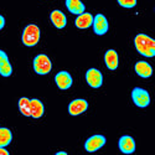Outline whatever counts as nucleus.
<instances>
[{"label": "nucleus", "instance_id": "obj_1", "mask_svg": "<svg viewBox=\"0 0 155 155\" xmlns=\"http://www.w3.org/2000/svg\"><path fill=\"white\" fill-rule=\"evenodd\" d=\"M134 45L137 51L145 57H154L155 56V41L154 38L149 37L148 35L139 34L134 38Z\"/></svg>", "mask_w": 155, "mask_h": 155}, {"label": "nucleus", "instance_id": "obj_16", "mask_svg": "<svg viewBox=\"0 0 155 155\" xmlns=\"http://www.w3.org/2000/svg\"><path fill=\"white\" fill-rule=\"evenodd\" d=\"M104 61H106V66L108 70L113 71L118 67V54L114 50H108L106 55H104Z\"/></svg>", "mask_w": 155, "mask_h": 155}, {"label": "nucleus", "instance_id": "obj_10", "mask_svg": "<svg viewBox=\"0 0 155 155\" xmlns=\"http://www.w3.org/2000/svg\"><path fill=\"white\" fill-rule=\"evenodd\" d=\"M88 108V103L86 99H74L70 103L68 106V113L71 115H78L82 114L87 110Z\"/></svg>", "mask_w": 155, "mask_h": 155}, {"label": "nucleus", "instance_id": "obj_12", "mask_svg": "<svg viewBox=\"0 0 155 155\" xmlns=\"http://www.w3.org/2000/svg\"><path fill=\"white\" fill-rule=\"evenodd\" d=\"M45 113V108H44V104L40 99H30V114L32 118H41Z\"/></svg>", "mask_w": 155, "mask_h": 155}, {"label": "nucleus", "instance_id": "obj_11", "mask_svg": "<svg viewBox=\"0 0 155 155\" xmlns=\"http://www.w3.org/2000/svg\"><path fill=\"white\" fill-rule=\"evenodd\" d=\"M11 73H12V66L9 62V57L3 50H0V74L3 77H9Z\"/></svg>", "mask_w": 155, "mask_h": 155}, {"label": "nucleus", "instance_id": "obj_19", "mask_svg": "<svg viewBox=\"0 0 155 155\" xmlns=\"http://www.w3.org/2000/svg\"><path fill=\"white\" fill-rule=\"evenodd\" d=\"M19 110L25 117H31L30 114V99L26 97H22L19 99Z\"/></svg>", "mask_w": 155, "mask_h": 155}, {"label": "nucleus", "instance_id": "obj_18", "mask_svg": "<svg viewBox=\"0 0 155 155\" xmlns=\"http://www.w3.org/2000/svg\"><path fill=\"white\" fill-rule=\"evenodd\" d=\"M12 140V134L10 129L8 128H0V147H6L11 143Z\"/></svg>", "mask_w": 155, "mask_h": 155}, {"label": "nucleus", "instance_id": "obj_15", "mask_svg": "<svg viewBox=\"0 0 155 155\" xmlns=\"http://www.w3.org/2000/svg\"><path fill=\"white\" fill-rule=\"evenodd\" d=\"M50 19H51L52 24L55 25L57 29H63L64 26H66V24H67V18H66V15H64L63 12L60 11V10H54L52 12H51Z\"/></svg>", "mask_w": 155, "mask_h": 155}, {"label": "nucleus", "instance_id": "obj_13", "mask_svg": "<svg viewBox=\"0 0 155 155\" xmlns=\"http://www.w3.org/2000/svg\"><path fill=\"white\" fill-rule=\"evenodd\" d=\"M135 72L138 76L141 77V78H149V77L153 74V68L148 62L138 61L135 63Z\"/></svg>", "mask_w": 155, "mask_h": 155}, {"label": "nucleus", "instance_id": "obj_3", "mask_svg": "<svg viewBox=\"0 0 155 155\" xmlns=\"http://www.w3.org/2000/svg\"><path fill=\"white\" fill-rule=\"evenodd\" d=\"M52 68V62L46 55H37L34 58V70L37 74H47Z\"/></svg>", "mask_w": 155, "mask_h": 155}, {"label": "nucleus", "instance_id": "obj_2", "mask_svg": "<svg viewBox=\"0 0 155 155\" xmlns=\"http://www.w3.org/2000/svg\"><path fill=\"white\" fill-rule=\"evenodd\" d=\"M21 38H22V44L28 47H32L37 45L38 40H40V29L34 24L28 25L22 31Z\"/></svg>", "mask_w": 155, "mask_h": 155}, {"label": "nucleus", "instance_id": "obj_17", "mask_svg": "<svg viewBox=\"0 0 155 155\" xmlns=\"http://www.w3.org/2000/svg\"><path fill=\"white\" fill-rule=\"evenodd\" d=\"M66 6L71 14H76V15L82 14L86 9L84 4L81 0H66Z\"/></svg>", "mask_w": 155, "mask_h": 155}, {"label": "nucleus", "instance_id": "obj_5", "mask_svg": "<svg viewBox=\"0 0 155 155\" xmlns=\"http://www.w3.org/2000/svg\"><path fill=\"white\" fill-rule=\"evenodd\" d=\"M106 138L103 137V135H92L91 138H88L86 140V143H84V148L88 153H94L97 150H99L102 147H104L106 144Z\"/></svg>", "mask_w": 155, "mask_h": 155}, {"label": "nucleus", "instance_id": "obj_6", "mask_svg": "<svg viewBox=\"0 0 155 155\" xmlns=\"http://www.w3.org/2000/svg\"><path fill=\"white\" fill-rule=\"evenodd\" d=\"M86 81L92 88H99L103 83V76L102 72L97 68H89L86 72Z\"/></svg>", "mask_w": 155, "mask_h": 155}, {"label": "nucleus", "instance_id": "obj_20", "mask_svg": "<svg viewBox=\"0 0 155 155\" xmlns=\"http://www.w3.org/2000/svg\"><path fill=\"white\" fill-rule=\"evenodd\" d=\"M118 4L123 8H127V9H132L137 5V0H117Z\"/></svg>", "mask_w": 155, "mask_h": 155}, {"label": "nucleus", "instance_id": "obj_9", "mask_svg": "<svg viewBox=\"0 0 155 155\" xmlns=\"http://www.w3.org/2000/svg\"><path fill=\"white\" fill-rule=\"evenodd\" d=\"M119 150L124 154H133L135 151V141L132 137L129 135H123L119 139V143H118Z\"/></svg>", "mask_w": 155, "mask_h": 155}, {"label": "nucleus", "instance_id": "obj_4", "mask_svg": "<svg viewBox=\"0 0 155 155\" xmlns=\"http://www.w3.org/2000/svg\"><path fill=\"white\" fill-rule=\"evenodd\" d=\"M132 99L135 103V106L140 107V108H145L149 106L150 103V96L149 93L143 88L135 87L132 91Z\"/></svg>", "mask_w": 155, "mask_h": 155}, {"label": "nucleus", "instance_id": "obj_23", "mask_svg": "<svg viewBox=\"0 0 155 155\" xmlns=\"http://www.w3.org/2000/svg\"><path fill=\"white\" fill-rule=\"evenodd\" d=\"M56 154H57V155H61V154H62V155H67L66 151H58V153H56Z\"/></svg>", "mask_w": 155, "mask_h": 155}, {"label": "nucleus", "instance_id": "obj_8", "mask_svg": "<svg viewBox=\"0 0 155 155\" xmlns=\"http://www.w3.org/2000/svg\"><path fill=\"white\" fill-rule=\"evenodd\" d=\"M55 82L57 84V87L60 89H62V91H66V89H68L71 86H72V77L68 72L66 71H61L56 74L55 77Z\"/></svg>", "mask_w": 155, "mask_h": 155}, {"label": "nucleus", "instance_id": "obj_22", "mask_svg": "<svg viewBox=\"0 0 155 155\" xmlns=\"http://www.w3.org/2000/svg\"><path fill=\"white\" fill-rule=\"evenodd\" d=\"M0 155H9V151L5 150L4 147H0Z\"/></svg>", "mask_w": 155, "mask_h": 155}, {"label": "nucleus", "instance_id": "obj_14", "mask_svg": "<svg viewBox=\"0 0 155 155\" xmlns=\"http://www.w3.org/2000/svg\"><path fill=\"white\" fill-rule=\"evenodd\" d=\"M74 24L78 29H88L93 24V16L89 12H82V14L77 16Z\"/></svg>", "mask_w": 155, "mask_h": 155}, {"label": "nucleus", "instance_id": "obj_21", "mask_svg": "<svg viewBox=\"0 0 155 155\" xmlns=\"http://www.w3.org/2000/svg\"><path fill=\"white\" fill-rule=\"evenodd\" d=\"M4 26H5V19L0 15V30H2Z\"/></svg>", "mask_w": 155, "mask_h": 155}, {"label": "nucleus", "instance_id": "obj_7", "mask_svg": "<svg viewBox=\"0 0 155 155\" xmlns=\"http://www.w3.org/2000/svg\"><path fill=\"white\" fill-rule=\"evenodd\" d=\"M93 30L97 35L102 36L108 31V20L104 15L97 14L93 18Z\"/></svg>", "mask_w": 155, "mask_h": 155}]
</instances>
